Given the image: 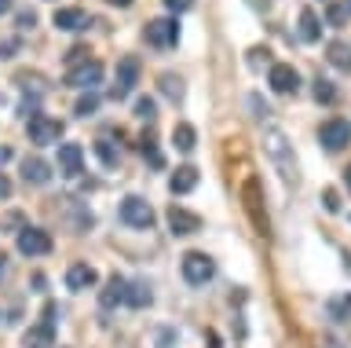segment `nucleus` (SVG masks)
<instances>
[{
    "instance_id": "obj_1",
    "label": "nucleus",
    "mask_w": 351,
    "mask_h": 348,
    "mask_svg": "<svg viewBox=\"0 0 351 348\" xmlns=\"http://www.w3.org/2000/svg\"><path fill=\"white\" fill-rule=\"evenodd\" d=\"M263 150L271 154V161L278 165V172L285 180H296V158H293V143L285 139L282 128H267L263 132Z\"/></svg>"
},
{
    "instance_id": "obj_2",
    "label": "nucleus",
    "mask_w": 351,
    "mask_h": 348,
    "mask_svg": "<svg viewBox=\"0 0 351 348\" xmlns=\"http://www.w3.org/2000/svg\"><path fill=\"white\" fill-rule=\"evenodd\" d=\"M241 205H245V213H249L252 227H256V235L267 238L271 224H267V209H263V194H260V180L256 176H249L245 183H241Z\"/></svg>"
},
{
    "instance_id": "obj_3",
    "label": "nucleus",
    "mask_w": 351,
    "mask_h": 348,
    "mask_svg": "<svg viewBox=\"0 0 351 348\" xmlns=\"http://www.w3.org/2000/svg\"><path fill=\"white\" fill-rule=\"evenodd\" d=\"M26 132H29V143L48 147V143H59L62 139V121H55L48 114H33L26 121Z\"/></svg>"
},
{
    "instance_id": "obj_4",
    "label": "nucleus",
    "mask_w": 351,
    "mask_h": 348,
    "mask_svg": "<svg viewBox=\"0 0 351 348\" xmlns=\"http://www.w3.org/2000/svg\"><path fill=\"white\" fill-rule=\"evenodd\" d=\"M318 143H322L329 154L344 150L351 143V121H344V117H329V121H322V128H318Z\"/></svg>"
},
{
    "instance_id": "obj_5",
    "label": "nucleus",
    "mask_w": 351,
    "mask_h": 348,
    "mask_svg": "<svg viewBox=\"0 0 351 348\" xmlns=\"http://www.w3.org/2000/svg\"><path fill=\"white\" fill-rule=\"evenodd\" d=\"M180 268H183V279L191 282V286H205V282L216 275V264H213V257L197 253V249H194V253H183Z\"/></svg>"
},
{
    "instance_id": "obj_6",
    "label": "nucleus",
    "mask_w": 351,
    "mask_h": 348,
    "mask_svg": "<svg viewBox=\"0 0 351 348\" xmlns=\"http://www.w3.org/2000/svg\"><path fill=\"white\" fill-rule=\"evenodd\" d=\"M121 220H125L128 227H154V209H150V202H143L136 198V194H128L125 202H121Z\"/></svg>"
},
{
    "instance_id": "obj_7",
    "label": "nucleus",
    "mask_w": 351,
    "mask_h": 348,
    "mask_svg": "<svg viewBox=\"0 0 351 348\" xmlns=\"http://www.w3.org/2000/svg\"><path fill=\"white\" fill-rule=\"evenodd\" d=\"M19 253L22 257H44L51 253V235L44 227H22L19 231Z\"/></svg>"
},
{
    "instance_id": "obj_8",
    "label": "nucleus",
    "mask_w": 351,
    "mask_h": 348,
    "mask_svg": "<svg viewBox=\"0 0 351 348\" xmlns=\"http://www.w3.org/2000/svg\"><path fill=\"white\" fill-rule=\"evenodd\" d=\"M136 81H139V59L136 56H125V59L117 62V78H114L110 95H114V100H125V95L136 89Z\"/></svg>"
},
{
    "instance_id": "obj_9",
    "label": "nucleus",
    "mask_w": 351,
    "mask_h": 348,
    "mask_svg": "<svg viewBox=\"0 0 351 348\" xmlns=\"http://www.w3.org/2000/svg\"><path fill=\"white\" fill-rule=\"evenodd\" d=\"M99 81H103V62H95V59L77 62V67H70V73H66V84H70V89H95Z\"/></svg>"
},
{
    "instance_id": "obj_10",
    "label": "nucleus",
    "mask_w": 351,
    "mask_h": 348,
    "mask_svg": "<svg viewBox=\"0 0 351 348\" xmlns=\"http://www.w3.org/2000/svg\"><path fill=\"white\" fill-rule=\"evenodd\" d=\"M147 40L154 48H172L180 40V23L176 19H154V23H147Z\"/></svg>"
},
{
    "instance_id": "obj_11",
    "label": "nucleus",
    "mask_w": 351,
    "mask_h": 348,
    "mask_svg": "<svg viewBox=\"0 0 351 348\" xmlns=\"http://www.w3.org/2000/svg\"><path fill=\"white\" fill-rule=\"evenodd\" d=\"M267 84H271V89L278 92V95H289V92L300 89V73H296L289 62H274L271 73H267Z\"/></svg>"
},
{
    "instance_id": "obj_12",
    "label": "nucleus",
    "mask_w": 351,
    "mask_h": 348,
    "mask_svg": "<svg viewBox=\"0 0 351 348\" xmlns=\"http://www.w3.org/2000/svg\"><path fill=\"white\" fill-rule=\"evenodd\" d=\"M169 227H172V235H197L202 231V216L183 209V205H172L169 209Z\"/></svg>"
},
{
    "instance_id": "obj_13",
    "label": "nucleus",
    "mask_w": 351,
    "mask_h": 348,
    "mask_svg": "<svg viewBox=\"0 0 351 348\" xmlns=\"http://www.w3.org/2000/svg\"><path fill=\"white\" fill-rule=\"evenodd\" d=\"M81 165H84V150L77 143H59V172L62 176H81Z\"/></svg>"
},
{
    "instance_id": "obj_14",
    "label": "nucleus",
    "mask_w": 351,
    "mask_h": 348,
    "mask_svg": "<svg viewBox=\"0 0 351 348\" xmlns=\"http://www.w3.org/2000/svg\"><path fill=\"white\" fill-rule=\"evenodd\" d=\"M95 282H99V275H95L92 264H70V268H66V286L77 290V293H81V290H92Z\"/></svg>"
},
{
    "instance_id": "obj_15",
    "label": "nucleus",
    "mask_w": 351,
    "mask_h": 348,
    "mask_svg": "<svg viewBox=\"0 0 351 348\" xmlns=\"http://www.w3.org/2000/svg\"><path fill=\"white\" fill-rule=\"evenodd\" d=\"M22 345H26V348H55V326L51 323L29 326V330L22 334Z\"/></svg>"
},
{
    "instance_id": "obj_16",
    "label": "nucleus",
    "mask_w": 351,
    "mask_h": 348,
    "mask_svg": "<svg viewBox=\"0 0 351 348\" xmlns=\"http://www.w3.org/2000/svg\"><path fill=\"white\" fill-rule=\"evenodd\" d=\"M22 180H26V183H37V187H40V183L51 180V165H48L44 158H26V161H22Z\"/></svg>"
},
{
    "instance_id": "obj_17",
    "label": "nucleus",
    "mask_w": 351,
    "mask_h": 348,
    "mask_svg": "<svg viewBox=\"0 0 351 348\" xmlns=\"http://www.w3.org/2000/svg\"><path fill=\"white\" fill-rule=\"evenodd\" d=\"M125 290H128V282L121 279V275H110V282H106V290L99 293V304L110 312V308H117L121 301H125Z\"/></svg>"
},
{
    "instance_id": "obj_18",
    "label": "nucleus",
    "mask_w": 351,
    "mask_h": 348,
    "mask_svg": "<svg viewBox=\"0 0 351 348\" xmlns=\"http://www.w3.org/2000/svg\"><path fill=\"white\" fill-rule=\"evenodd\" d=\"M169 187H172V194H191L197 187V169L194 165H180V169L172 172Z\"/></svg>"
},
{
    "instance_id": "obj_19",
    "label": "nucleus",
    "mask_w": 351,
    "mask_h": 348,
    "mask_svg": "<svg viewBox=\"0 0 351 348\" xmlns=\"http://www.w3.org/2000/svg\"><path fill=\"white\" fill-rule=\"evenodd\" d=\"M326 59L333 62L337 70L351 73V45H348V40H329V45H326Z\"/></svg>"
},
{
    "instance_id": "obj_20",
    "label": "nucleus",
    "mask_w": 351,
    "mask_h": 348,
    "mask_svg": "<svg viewBox=\"0 0 351 348\" xmlns=\"http://www.w3.org/2000/svg\"><path fill=\"white\" fill-rule=\"evenodd\" d=\"M318 37H322V23H318V15L311 12V8H304L300 12V40L304 45H315Z\"/></svg>"
},
{
    "instance_id": "obj_21",
    "label": "nucleus",
    "mask_w": 351,
    "mask_h": 348,
    "mask_svg": "<svg viewBox=\"0 0 351 348\" xmlns=\"http://www.w3.org/2000/svg\"><path fill=\"white\" fill-rule=\"evenodd\" d=\"M51 23L59 26V30H66V34H73V30L84 26V12H81V8H59Z\"/></svg>"
},
{
    "instance_id": "obj_22",
    "label": "nucleus",
    "mask_w": 351,
    "mask_h": 348,
    "mask_svg": "<svg viewBox=\"0 0 351 348\" xmlns=\"http://www.w3.org/2000/svg\"><path fill=\"white\" fill-rule=\"evenodd\" d=\"M154 301V293L147 282H128V290H125V304H132V308H147V304Z\"/></svg>"
},
{
    "instance_id": "obj_23",
    "label": "nucleus",
    "mask_w": 351,
    "mask_h": 348,
    "mask_svg": "<svg viewBox=\"0 0 351 348\" xmlns=\"http://www.w3.org/2000/svg\"><path fill=\"white\" fill-rule=\"evenodd\" d=\"M158 84H161V95H165V100H172V103H183L186 89H183V81L176 78V73H161V78H158Z\"/></svg>"
},
{
    "instance_id": "obj_24",
    "label": "nucleus",
    "mask_w": 351,
    "mask_h": 348,
    "mask_svg": "<svg viewBox=\"0 0 351 348\" xmlns=\"http://www.w3.org/2000/svg\"><path fill=\"white\" fill-rule=\"evenodd\" d=\"M172 143L180 147L183 154H191V150H194V143H197V132H194L191 125H176V132H172Z\"/></svg>"
},
{
    "instance_id": "obj_25",
    "label": "nucleus",
    "mask_w": 351,
    "mask_h": 348,
    "mask_svg": "<svg viewBox=\"0 0 351 348\" xmlns=\"http://www.w3.org/2000/svg\"><path fill=\"white\" fill-rule=\"evenodd\" d=\"M95 154H99V161H103L106 169H114L117 161H121V154H117V147L110 143V139H95Z\"/></svg>"
},
{
    "instance_id": "obj_26",
    "label": "nucleus",
    "mask_w": 351,
    "mask_h": 348,
    "mask_svg": "<svg viewBox=\"0 0 351 348\" xmlns=\"http://www.w3.org/2000/svg\"><path fill=\"white\" fill-rule=\"evenodd\" d=\"M329 315H333L337 323H351V293H348V297L329 301Z\"/></svg>"
},
{
    "instance_id": "obj_27",
    "label": "nucleus",
    "mask_w": 351,
    "mask_h": 348,
    "mask_svg": "<svg viewBox=\"0 0 351 348\" xmlns=\"http://www.w3.org/2000/svg\"><path fill=\"white\" fill-rule=\"evenodd\" d=\"M315 100L318 103H337V89H333V81H326V78H315Z\"/></svg>"
},
{
    "instance_id": "obj_28",
    "label": "nucleus",
    "mask_w": 351,
    "mask_h": 348,
    "mask_svg": "<svg viewBox=\"0 0 351 348\" xmlns=\"http://www.w3.org/2000/svg\"><path fill=\"white\" fill-rule=\"evenodd\" d=\"M95 111H99V95H92V92L81 95V100H77V106H73V114H77V117H92Z\"/></svg>"
},
{
    "instance_id": "obj_29",
    "label": "nucleus",
    "mask_w": 351,
    "mask_h": 348,
    "mask_svg": "<svg viewBox=\"0 0 351 348\" xmlns=\"http://www.w3.org/2000/svg\"><path fill=\"white\" fill-rule=\"evenodd\" d=\"M136 117L139 121H154V117H158V106H154L150 95H139L136 100Z\"/></svg>"
},
{
    "instance_id": "obj_30",
    "label": "nucleus",
    "mask_w": 351,
    "mask_h": 348,
    "mask_svg": "<svg viewBox=\"0 0 351 348\" xmlns=\"http://www.w3.org/2000/svg\"><path fill=\"white\" fill-rule=\"evenodd\" d=\"M143 154L150 158V165H154V169H161V165H165V158H161V150L154 147V139H143Z\"/></svg>"
},
{
    "instance_id": "obj_31",
    "label": "nucleus",
    "mask_w": 351,
    "mask_h": 348,
    "mask_svg": "<svg viewBox=\"0 0 351 348\" xmlns=\"http://www.w3.org/2000/svg\"><path fill=\"white\" fill-rule=\"evenodd\" d=\"M322 205L329 213H340V194H337V187H326L322 191Z\"/></svg>"
},
{
    "instance_id": "obj_32",
    "label": "nucleus",
    "mask_w": 351,
    "mask_h": 348,
    "mask_svg": "<svg viewBox=\"0 0 351 348\" xmlns=\"http://www.w3.org/2000/svg\"><path fill=\"white\" fill-rule=\"evenodd\" d=\"M0 227H4V231H22V213H8L4 220H0Z\"/></svg>"
},
{
    "instance_id": "obj_33",
    "label": "nucleus",
    "mask_w": 351,
    "mask_h": 348,
    "mask_svg": "<svg viewBox=\"0 0 351 348\" xmlns=\"http://www.w3.org/2000/svg\"><path fill=\"white\" fill-rule=\"evenodd\" d=\"M191 4H194V0H165V8H169L172 15H180V12H191Z\"/></svg>"
},
{
    "instance_id": "obj_34",
    "label": "nucleus",
    "mask_w": 351,
    "mask_h": 348,
    "mask_svg": "<svg viewBox=\"0 0 351 348\" xmlns=\"http://www.w3.org/2000/svg\"><path fill=\"white\" fill-rule=\"evenodd\" d=\"M37 26V12H19V30H33Z\"/></svg>"
},
{
    "instance_id": "obj_35",
    "label": "nucleus",
    "mask_w": 351,
    "mask_h": 348,
    "mask_svg": "<svg viewBox=\"0 0 351 348\" xmlns=\"http://www.w3.org/2000/svg\"><path fill=\"white\" fill-rule=\"evenodd\" d=\"M19 51V40H0V59H11Z\"/></svg>"
},
{
    "instance_id": "obj_36",
    "label": "nucleus",
    "mask_w": 351,
    "mask_h": 348,
    "mask_svg": "<svg viewBox=\"0 0 351 348\" xmlns=\"http://www.w3.org/2000/svg\"><path fill=\"white\" fill-rule=\"evenodd\" d=\"M249 106H252V111H256V117H260V121H263V117L271 114V111H267V103H260V95H252V100H249Z\"/></svg>"
},
{
    "instance_id": "obj_37",
    "label": "nucleus",
    "mask_w": 351,
    "mask_h": 348,
    "mask_svg": "<svg viewBox=\"0 0 351 348\" xmlns=\"http://www.w3.org/2000/svg\"><path fill=\"white\" fill-rule=\"evenodd\" d=\"M0 198H11V180L0 172Z\"/></svg>"
},
{
    "instance_id": "obj_38",
    "label": "nucleus",
    "mask_w": 351,
    "mask_h": 348,
    "mask_svg": "<svg viewBox=\"0 0 351 348\" xmlns=\"http://www.w3.org/2000/svg\"><path fill=\"white\" fill-rule=\"evenodd\" d=\"M329 19H333V23H344V8H329Z\"/></svg>"
},
{
    "instance_id": "obj_39",
    "label": "nucleus",
    "mask_w": 351,
    "mask_h": 348,
    "mask_svg": "<svg viewBox=\"0 0 351 348\" xmlns=\"http://www.w3.org/2000/svg\"><path fill=\"white\" fill-rule=\"evenodd\" d=\"M4 161H11V147H0V165H4Z\"/></svg>"
},
{
    "instance_id": "obj_40",
    "label": "nucleus",
    "mask_w": 351,
    "mask_h": 348,
    "mask_svg": "<svg viewBox=\"0 0 351 348\" xmlns=\"http://www.w3.org/2000/svg\"><path fill=\"white\" fill-rule=\"evenodd\" d=\"M11 12V0H0V15H8Z\"/></svg>"
},
{
    "instance_id": "obj_41",
    "label": "nucleus",
    "mask_w": 351,
    "mask_h": 348,
    "mask_svg": "<svg viewBox=\"0 0 351 348\" xmlns=\"http://www.w3.org/2000/svg\"><path fill=\"white\" fill-rule=\"evenodd\" d=\"M106 4H117V8H128L132 0H106Z\"/></svg>"
},
{
    "instance_id": "obj_42",
    "label": "nucleus",
    "mask_w": 351,
    "mask_h": 348,
    "mask_svg": "<svg viewBox=\"0 0 351 348\" xmlns=\"http://www.w3.org/2000/svg\"><path fill=\"white\" fill-rule=\"evenodd\" d=\"M344 183H348V191H351V165L344 169Z\"/></svg>"
},
{
    "instance_id": "obj_43",
    "label": "nucleus",
    "mask_w": 351,
    "mask_h": 348,
    "mask_svg": "<svg viewBox=\"0 0 351 348\" xmlns=\"http://www.w3.org/2000/svg\"><path fill=\"white\" fill-rule=\"evenodd\" d=\"M4 260H8V257H4V253H0V275H4Z\"/></svg>"
},
{
    "instance_id": "obj_44",
    "label": "nucleus",
    "mask_w": 351,
    "mask_h": 348,
    "mask_svg": "<svg viewBox=\"0 0 351 348\" xmlns=\"http://www.w3.org/2000/svg\"><path fill=\"white\" fill-rule=\"evenodd\" d=\"M0 103H4V95H0Z\"/></svg>"
}]
</instances>
